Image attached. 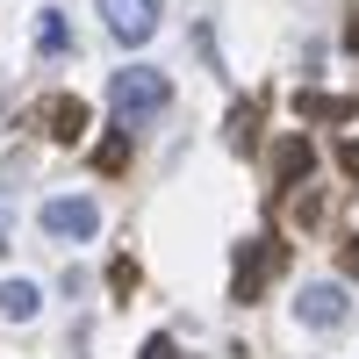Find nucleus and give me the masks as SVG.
<instances>
[{
  "mask_svg": "<svg viewBox=\"0 0 359 359\" xmlns=\"http://www.w3.org/2000/svg\"><path fill=\"white\" fill-rule=\"evenodd\" d=\"M108 108L123 123H151V115L172 108V79L158 65H123V72H108Z\"/></svg>",
  "mask_w": 359,
  "mask_h": 359,
  "instance_id": "nucleus-1",
  "label": "nucleus"
},
{
  "mask_svg": "<svg viewBox=\"0 0 359 359\" xmlns=\"http://www.w3.org/2000/svg\"><path fill=\"white\" fill-rule=\"evenodd\" d=\"M273 273H287V245L280 237H245V245L230 252V294L237 302H259Z\"/></svg>",
  "mask_w": 359,
  "mask_h": 359,
  "instance_id": "nucleus-2",
  "label": "nucleus"
},
{
  "mask_svg": "<svg viewBox=\"0 0 359 359\" xmlns=\"http://www.w3.org/2000/svg\"><path fill=\"white\" fill-rule=\"evenodd\" d=\"M36 223H43V237H57V245H94L101 237V208L86 194H50Z\"/></svg>",
  "mask_w": 359,
  "mask_h": 359,
  "instance_id": "nucleus-3",
  "label": "nucleus"
},
{
  "mask_svg": "<svg viewBox=\"0 0 359 359\" xmlns=\"http://www.w3.org/2000/svg\"><path fill=\"white\" fill-rule=\"evenodd\" d=\"M94 8H101L108 36L123 43V50H144L151 29H158V15H165V0H94Z\"/></svg>",
  "mask_w": 359,
  "mask_h": 359,
  "instance_id": "nucleus-4",
  "label": "nucleus"
},
{
  "mask_svg": "<svg viewBox=\"0 0 359 359\" xmlns=\"http://www.w3.org/2000/svg\"><path fill=\"white\" fill-rule=\"evenodd\" d=\"M294 323H309V331H345L352 323V294L338 280H309L294 294Z\"/></svg>",
  "mask_w": 359,
  "mask_h": 359,
  "instance_id": "nucleus-5",
  "label": "nucleus"
},
{
  "mask_svg": "<svg viewBox=\"0 0 359 359\" xmlns=\"http://www.w3.org/2000/svg\"><path fill=\"white\" fill-rule=\"evenodd\" d=\"M259 123H266V94H252V101H237V108H230L223 144H230L237 158H252V151H259Z\"/></svg>",
  "mask_w": 359,
  "mask_h": 359,
  "instance_id": "nucleus-6",
  "label": "nucleus"
},
{
  "mask_svg": "<svg viewBox=\"0 0 359 359\" xmlns=\"http://www.w3.org/2000/svg\"><path fill=\"white\" fill-rule=\"evenodd\" d=\"M43 130H50V144H79V137H86V101H79V94L43 101Z\"/></svg>",
  "mask_w": 359,
  "mask_h": 359,
  "instance_id": "nucleus-7",
  "label": "nucleus"
},
{
  "mask_svg": "<svg viewBox=\"0 0 359 359\" xmlns=\"http://www.w3.org/2000/svg\"><path fill=\"white\" fill-rule=\"evenodd\" d=\"M273 172H280V187H309V172H316V151H309V137H280V151H273Z\"/></svg>",
  "mask_w": 359,
  "mask_h": 359,
  "instance_id": "nucleus-8",
  "label": "nucleus"
},
{
  "mask_svg": "<svg viewBox=\"0 0 359 359\" xmlns=\"http://www.w3.org/2000/svg\"><path fill=\"white\" fill-rule=\"evenodd\" d=\"M36 309H43V287H36V280H22V273L0 280V316H8V323H29Z\"/></svg>",
  "mask_w": 359,
  "mask_h": 359,
  "instance_id": "nucleus-9",
  "label": "nucleus"
},
{
  "mask_svg": "<svg viewBox=\"0 0 359 359\" xmlns=\"http://www.w3.org/2000/svg\"><path fill=\"white\" fill-rule=\"evenodd\" d=\"M36 50H43V57H72V22L57 15V8L36 15Z\"/></svg>",
  "mask_w": 359,
  "mask_h": 359,
  "instance_id": "nucleus-10",
  "label": "nucleus"
},
{
  "mask_svg": "<svg viewBox=\"0 0 359 359\" xmlns=\"http://www.w3.org/2000/svg\"><path fill=\"white\" fill-rule=\"evenodd\" d=\"M94 172H108V180L130 172V137H123V130H108V137L94 144Z\"/></svg>",
  "mask_w": 359,
  "mask_h": 359,
  "instance_id": "nucleus-11",
  "label": "nucleus"
},
{
  "mask_svg": "<svg viewBox=\"0 0 359 359\" xmlns=\"http://www.w3.org/2000/svg\"><path fill=\"white\" fill-rule=\"evenodd\" d=\"M294 223H302V230H323V187H302V194H294Z\"/></svg>",
  "mask_w": 359,
  "mask_h": 359,
  "instance_id": "nucleus-12",
  "label": "nucleus"
},
{
  "mask_svg": "<svg viewBox=\"0 0 359 359\" xmlns=\"http://www.w3.org/2000/svg\"><path fill=\"white\" fill-rule=\"evenodd\" d=\"M108 287L130 302V294H137V259H115V266H108Z\"/></svg>",
  "mask_w": 359,
  "mask_h": 359,
  "instance_id": "nucleus-13",
  "label": "nucleus"
},
{
  "mask_svg": "<svg viewBox=\"0 0 359 359\" xmlns=\"http://www.w3.org/2000/svg\"><path fill=\"white\" fill-rule=\"evenodd\" d=\"M86 280H94V273H79V266H72V273H57V294H72V302H79V294H86Z\"/></svg>",
  "mask_w": 359,
  "mask_h": 359,
  "instance_id": "nucleus-14",
  "label": "nucleus"
},
{
  "mask_svg": "<svg viewBox=\"0 0 359 359\" xmlns=\"http://www.w3.org/2000/svg\"><path fill=\"white\" fill-rule=\"evenodd\" d=\"M338 266H345V273L359 280V237H338Z\"/></svg>",
  "mask_w": 359,
  "mask_h": 359,
  "instance_id": "nucleus-15",
  "label": "nucleus"
},
{
  "mask_svg": "<svg viewBox=\"0 0 359 359\" xmlns=\"http://www.w3.org/2000/svg\"><path fill=\"white\" fill-rule=\"evenodd\" d=\"M338 172H352V180H359V137H352V144H338Z\"/></svg>",
  "mask_w": 359,
  "mask_h": 359,
  "instance_id": "nucleus-16",
  "label": "nucleus"
},
{
  "mask_svg": "<svg viewBox=\"0 0 359 359\" xmlns=\"http://www.w3.org/2000/svg\"><path fill=\"white\" fill-rule=\"evenodd\" d=\"M144 359H172V338H151V345H144Z\"/></svg>",
  "mask_w": 359,
  "mask_h": 359,
  "instance_id": "nucleus-17",
  "label": "nucleus"
},
{
  "mask_svg": "<svg viewBox=\"0 0 359 359\" xmlns=\"http://www.w3.org/2000/svg\"><path fill=\"white\" fill-rule=\"evenodd\" d=\"M345 43H352V57H359V22H352V36H345Z\"/></svg>",
  "mask_w": 359,
  "mask_h": 359,
  "instance_id": "nucleus-18",
  "label": "nucleus"
},
{
  "mask_svg": "<svg viewBox=\"0 0 359 359\" xmlns=\"http://www.w3.org/2000/svg\"><path fill=\"white\" fill-rule=\"evenodd\" d=\"M0 252H8V230H0Z\"/></svg>",
  "mask_w": 359,
  "mask_h": 359,
  "instance_id": "nucleus-19",
  "label": "nucleus"
}]
</instances>
